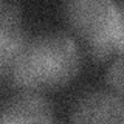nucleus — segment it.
Listing matches in <instances>:
<instances>
[{
	"label": "nucleus",
	"mask_w": 124,
	"mask_h": 124,
	"mask_svg": "<svg viewBox=\"0 0 124 124\" xmlns=\"http://www.w3.org/2000/svg\"><path fill=\"white\" fill-rule=\"evenodd\" d=\"M106 81L112 92L124 96V56L118 57L110 64L106 75Z\"/></svg>",
	"instance_id": "5"
},
{
	"label": "nucleus",
	"mask_w": 124,
	"mask_h": 124,
	"mask_svg": "<svg viewBox=\"0 0 124 124\" xmlns=\"http://www.w3.org/2000/svg\"><path fill=\"white\" fill-rule=\"evenodd\" d=\"M0 6H2V0H0Z\"/></svg>",
	"instance_id": "8"
},
{
	"label": "nucleus",
	"mask_w": 124,
	"mask_h": 124,
	"mask_svg": "<svg viewBox=\"0 0 124 124\" xmlns=\"http://www.w3.org/2000/svg\"><path fill=\"white\" fill-rule=\"evenodd\" d=\"M81 64V51L71 37L46 33L25 42L3 78L17 92H51L71 82Z\"/></svg>",
	"instance_id": "1"
},
{
	"label": "nucleus",
	"mask_w": 124,
	"mask_h": 124,
	"mask_svg": "<svg viewBox=\"0 0 124 124\" xmlns=\"http://www.w3.org/2000/svg\"><path fill=\"white\" fill-rule=\"evenodd\" d=\"M53 106L40 93L19 92L0 106V123H51Z\"/></svg>",
	"instance_id": "4"
},
{
	"label": "nucleus",
	"mask_w": 124,
	"mask_h": 124,
	"mask_svg": "<svg viewBox=\"0 0 124 124\" xmlns=\"http://www.w3.org/2000/svg\"><path fill=\"white\" fill-rule=\"evenodd\" d=\"M73 123H124V102L113 93L90 92L75 102L70 113Z\"/></svg>",
	"instance_id": "3"
},
{
	"label": "nucleus",
	"mask_w": 124,
	"mask_h": 124,
	"mask_svg": "<svg viewBox=\"0 0 124 124\" xmlns=\"http://www.w3.org/2000/svg\"><path fill=\"white\" fill-rule=\"evenodd\" d=\"M110 39L115 48V54L124 56V3L118 6V22Z\"/></svg>",
	"instance_id": "6"
},
{
	"label": "nucleus",
	"mask_w": 124,
	"mask_h": 124,
	"mask_svg": "<svg viewBox=\"0 0 124 124\" xmlns=\"http://www.w3.org/2000/svg\"><path fill=\"white\" fill-rule=\"evenodd\" d=\"M2 53L3 51L0 50V78L5 76L6 70H8V67H9V59H8L5 54H2Z\"/></svg>",
	"instance_id": "7"
},
{
	"label": "nucleus",
	"mask_w": 124,
	"mask_h": 124,
	"mask_svg": "<svg viewBox=\"0 0 124 124\" xmlns=\"http://www.w3.org/2000/svg\"><path fill=\"white\" fill-rule=\"evenodd\" d=\"M64 16L70 30L87 44L110 39L118 22L113 0H65Z\"/></svg>",
	"instance_id": "2"
}]
</instances>
